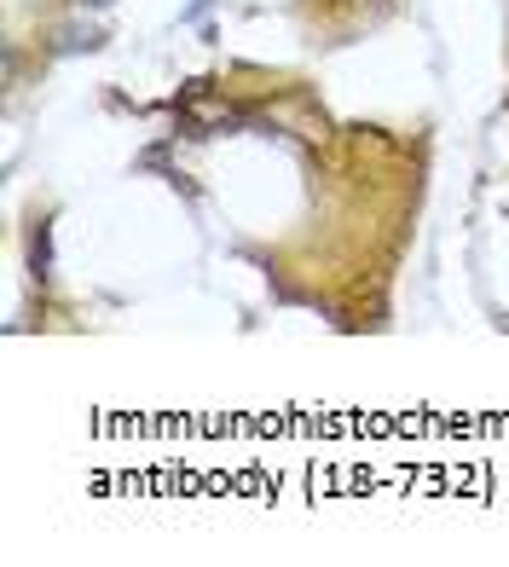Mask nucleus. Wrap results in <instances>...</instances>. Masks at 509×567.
I'll return each mask as SVG.
<instances>
[{
	"instance_id": "nucleus-3",
	"label": "nucleus",
	"mask_w": 509,
	"mask_h": 567,
	"mask_svg": "<svg viewBox=\"0 0 509 567\" xmlns=\"http://www.w3.org/2000/svg\"><path fill=\"white\" fill-rule=\"evenodd\" d=\"M82 7H93V12H105V7H116V0H82Z\"/></svg>"
},
{
	"instance_id": "nucleus-1",
	"label": "nucleus",
	"mask_w": 509,
	"mask_h": 567,
	"mask_svg": "<svg viewBox=\"0 0 509 567\" xmlns=\"http://www.w3.org/2000/svg\"><path fill=\"white\" fill-rule=\"evenodd\" d=\"M30 267H35V278H53V226H35L30 231Z\"/></svg>"
},
{
	"instance_id": "nucleus-2",
	"label": "nucleus",
	"mask_w": 509,
	"mask_h": 567,
	"mask_svg": "<svg viewBox=\"0 0 509 567\" xmlns=\"http://www.w3.org/2000/svg\"><path fill=\"white\" fill-rule=\"evenodd\" d=\"M82 47L93 53V47H98V30H64V35H59V53H82Z\"/></svg>"
}]
</instances>
